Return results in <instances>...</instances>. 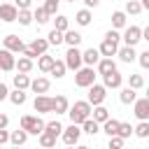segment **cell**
<instances>
[{"label": "cell", "mask_w": 149, "mask_h": 149, "mask_svg": "<svg viewBox=\"0 0 149 149\" xmlns=\"http://www.w3.org/2000/svg\"><path fill=\"white\" fill-rule=\"evenodd\" d=\"M91 112H93V107L88 105V100H77L70 109H68V114H70V121L74 123V126H81L86 119H91Z\"/></svg>", "instance_id": "obj_1"}, {"label": "cell", "mask_w": 149, "mask_h": 149, "mask_svg": "<svg viewBox=\"0 0 149 149\" xmlns=\"http://www.w3.org/2000/svg\"><path fill=\"white\" fill-rule=\"evenodd\" d=\"M21 128H23L28 135H42V133H44V121H42L40 116L26 114V116H21Z\"/></svg>", "instance_id": "obj_2"}, {"label": "cell", "mask_w": 149, "mask_h": 149, "mask_svg": "<svg viewBox=\"0 0 149 149\" xmlns=\"http://www.w3.org/2000/svg\"><path fill=\"white\" fill-rule=\"evenodd\" d=\"M93 84H95V72H93V68H79V70L74 72V86L88 88V86H93Z\"/></svg>", "instance_id": "obj_3"}, {"label": "cell", "mask_w": 149, "mask_h": 149, "mask_svg": "<svg viewBox=\"0 0 149 149\" xmlns=\"http://www.w3.org/2000/svg\"><path fill=\"white\" fill-rule=\"evenodd\" d=\"M105 98H107V88H105L102 84H93V86H88V105H91V107L102 105Z\"/></svg>", "instance_id": "obj_4"}, {"label": "cell", "mask_w": 149, "mask_h": 149, "mask_svg": "<svg viewBox=\"0 0 149 149\" xmlns=\"http://www.w3.org/2000/svg\"><path fill=\"white\" fill-rule=\"evenodd\" d=\"M61 137H63L65 147H74V144L79 142V137H81V128H79V126H74V123H70L68 128H63Z\"/></svg>", "instance_id": "obj_5"}, {"label": "cell", "mask_w": 149, "mask_h": 149, "mask_svg": "<svg viewBox=\"0 0 149 149\" xmlns=\"http://www.w3.org/2000/svg\"><path fill=\"white\" fill-rule=\"evenodd\" d=\"M2 49L12 51V54H23L26 44H23V40H21L19 35H7V37L2 40Z\"/></svg>", "instance_id": "obj_6"}, {"label": "cell", "mask_w": 149, "mask_h": 149, "mask_svg": "<svg viewBox=\"0 0 149 149\" xmlns=\"http://www.w3.org/2000/svg\"><path fill=\"white\" fill-rule=\"evenodd\" d=\"M65 68H70V70H79L81 68V51L77 49V47H70L68 51H65Z\"/></svg>", "instance_id": "obj_7"}, {"label": "cell", "mask_w": 149, "mask_h": 149, "mask_svg": "<svg viewBox=\"0 0 149 149\" xmlns=\"http://www.w3.org/2000/svg\"><path fill=\"white\" fill-rule=\"evenodd\" d=\"M140 40H142V28H140V26H128L126 33H123V42H126V47H135Z\"/></svg>", "instance_id": "obj_8"}, {"label": "cell", "mask_w": 149, "mask_h": 149, "mask_svg": "<svg viewBox=\"0 0 149 149\" xmlns=\"http://www.w3.org/2000/svg\"><path fill=\"white\" fill-rule=\"evenodd\" d=\"M98 51H100V56L102 58H112V56H116V51H119V40H102V44L98 47Z\"/></svg>", "instance_id": "obj_9"}, {"label": "cell", "mask_w": 149, "mask_h": 149, "mask_svg": "<svg viewBox=\"0 0 149 149\" xmlns=\"http://www.w3.org/2000/svg\"><path fill=\"white\" fill-rule=\"evenodd\" d=\"M33 107H35V112H37V114L54 112V98H49V95H37V98H35V102H33Z\"/></svg>", "instance_id": "obj_10"}, {"label": "cell", "mask_w": 149, "mask_h": 149, "mask_svg": "<svg viewBox=\"0 0 149 149\" xmlns=\"http://www.w3.org/2000/svg\"><path fill=\"white\" fill-rule=\"evenodd\" d=\"M14 68H16V58H14V54L7 51V49H0V70H2V72H12Z\"/></svg>", "instance_id": "obj_11"}, {"label": "cell", "mask_w": 149, "mask_h": 149, "mask_svg": "<svg viewBox=\"0 0 149 149\" xmlns=\"http://www.w3.org/2000/svg\"><path fill=\"white\" fill-rule=\"evenodd\" d=\"M133 109H135V116L140 121H149V100L147 98H140L133 102Z\"/></svg>", "instance_id": "obj_12"}, {"label": "cell", "mask_w": 149, "mask_h": 149, "mask_svg": "<svg viewBox=\"0 0 149 149\" xmlns=\"http://www.w3.org/2000/svg\"><path fill=\"white\" fill-rule=\"evenodd\" d=\"M102 81H105V84H102L105 88H119V86L123 84V74H121L119 70H114V72L105 74V77H102Z\"/></svg>", "instance_id": "obj_13"}, {"label": "cell", "mask_w": 149, "mask_h": 149, "mask_svg": "<svg viewBox=\"0 0 149 149\" xmlns=\"http://www.w3.org/2000/svg\"><path fill=\"white\" fill-rule=\"evenodd\" d=\"M16 16H19V9L14 5H0V21L12 23V21H16Z\"/></svg>", "instance_id": "obj_14"}, {"label": "cell", "mask_w": 149, "mask_h": 149, "mask_svg": "<svg viewBox=\"0 0 149 149\" xmlns=\"http://www.w3.org/2000/svg\"><path fill=\"white\" fill-rule=\"evenodd\" d=\"M98 61H100V51L98 49H86V51H81V63H86V68H93V65H98Z\"/></svg>", "instance_id": "obj_15"}, {"label": "cell", "mask_w": 149, "mask_h": 149, "mask_svg": "<svg viewBox=\"0 0 149 149\" xmlns=\"http://www.w3.org/2000/svg\"><path fill=\"white\" fill-rule=\"evenodd\" d=\"M28 49H30L35 56H42V54H47V49H49V42H47L44 37H35V40L28 44Z\"/></svg>", "instance_id": "obj_16"}, {"label": "cell", "mask_w": 149, "mask_h": 149, "mask_svg": "<svg viewBox=\"0 0 149 149\" xmlns=\"http://www.w3.org/2000/svg\"><path fill=\"white\" fill-rule=\"evenodd\" d=\"M49 86H51V81H49L47 77H37V79L30 81V88H33L35 93H40V95H44V93L49 91Z\"/></svg>", "instance_id": "obj_17"}, {"label": "cell", "mask_w": 149, "mask_h": 149, "mask_svg": "<svg viewBox=\"0 0 149 149\" xmlns=\"http://www.w3.org/2000/svg\"><path fill=\"white\" fill-rule=\"evenodd\" d=\"M81 40H84V37H81V33H77V30H65V33H63V42H65L68 47H79Z\"/></svg>", "instance_id": "obj_18"}, {"label": "cell", "mask_w": 149, "mask_h": 149, "mask_svg": "<svg viewBox=\"0 0 149 149\" xmlns=\"http://www.w3.org/2000/svg\"><path fill=\"white\" fill-rule=\"evenodd\" d=\"M116 56H119L123 63H133V61L137 58V54H135V47H121V49L116 51Z\"/></svg>", "instance_id": "obj_19"}, {"label": "cell", "mask_w": 149, "mask_h": 149, "mask_svg": "<svg viewBox=\"0 0 149 149\" xmlns=\"http://www.w3.org/2000/svg\"><path fill=\"white\" fill-rule=\"evenodd\" d=\"M54 63H56V58H54V56H49V54H42V56L37 58V68H40L42 72H51Z\"/></svg>", "instance_id": "obj_20"}, {"label": "cell", "mask_w": 149, "mask_h": 149, "mask_svg": "<svg viewBox=\"0 0 149 149\" xmlns=\"http://www.w3.org/2000/svg\"><path fill=\"white\" fill-rule=\"evenodd\" d=\"M116 70V63L112 61V58H100L98 61V72L105 77V74H109V72H114Z\"/></svg>", "instance_id": "obj_21"}, {"label": "cell", "mask_w": 149, "mask_h": 149, "mask_svg": "<svg viewBox=\"0 0 149 149\" xmlns=\"http://www.w3.org/2000/svg\"><path fill=\"white\" fill-rule=\"evenodd\" d=\"M68 109H70L68 98H65V95H56V98H54V112H56V114H68Z\"/></svg>", "instance_id": "obj_22"}, {"label": "cell", "mask_w": 149, "mask_h": 149, "mask_svg": "<svg viewBox=\"0 0 149 149\" xmlns=\"http://www.w3.org/2000/svg\"><path fill=\"white\" fill-rule=\"evenodd\" d=\"M91 114H93V121H95V123H100V126L109 119V109H107V107H102V105L93 107V112H91Z\"/></svg>", "instance_id": "obj_23"}, {"label": "cell", "mask_w": 149, "mask_h": 149, "mask_svg": "<svg viewBox=\"0 0 149 149\" xmlns=\"http://www.w3.org/2000/svg\"><path fill=\"white\" fill-rule=\"evenodd\" d=\"M26 140H28V133H26L23 128H19V130H12V133H9V142H12L14 147L26 144Z\"/></svg>", "instance_id": "obj_24"}, {"label": "cell", "mask_w": 149, "mask_h": 149, "mask_svg": "<svg viewBox=\"0 0 149 149\" xmlns=\"http://www.w3.org/2000/svg\"><path fill=\"white\" fill-rule=\"evenodd\" d=\"M119 100H121L123 105H130V102H135V100H137V93H135V88H130V86L121 88V93H119Z\"/></svg>", "instance_id": "obj_25"}, {"label": "cell", "mask_w": 149, "mask_h": 149, "mask_svg": "<svg viewBox=\"0 0 149 149\" xmlns=\"http://www.w3.org/2000/svg\"><path fill=\"white\" fill-rule=\"evenodd\" d=\"M119 126H121V121H116V119H107V121L102 123V130H105L109 137H114V135L119 133Z\"/></svg>", "instance_id": "obj_26"}, {"label": "cell", "mask_w": 149, "mask_h": 149, "mask_svg": "<svg viewBox=\"0 0 149 149\" xmlns=\"http://www.w3.org/2000/svg\"><path fill=\"white\" fill-rule=\"evenodd\" d=\"M56 26H54V30H58V33H65V30H70V19L68 16H63V14H56Z\"/></svg>", "instance_id": "obj_27"}, {"label": "cell", "mask_w": 149, "mask_h": 149, "mask_svg": "<svg viewBox=\"0 0 149 149\" xmlns=\"http://www.w3.org/2000/svg\"><path fill=\"white\" fill-rule=\"evenodd\" d=\"M14 86L19 88V91H26V88H30V77L28 74H14Z\"/></svg>", "instance_id": "obj_28"}, {"label": "cell", "mask_w": 149, "mask_h": 149, "mask_svg": "<svg viewBox=\"0 0 149 149\" xmlns=\"http://www.w3.org/2000/svg\"><path fill=\"white\" fill-rule=\"evenodd\" d=\"M81 133H88V135H98L100 133V123H95L93 119H86L81 123Z\"/></svg>", "instance_id": "obj_29"}, {"label": "cell", "mask_w": 149, "mask_h": 149, "mask_svg": "<svg viewBox=\"0 0 149 149\" xmlns=\"http://www.w3.org/2000/svg\"><path fill=\"white\" fill-rule=\"evenodd\" d=\"M16 70H19L21 74H28V72L33 70V61H30V58H26V56H21V58L16 61Z\"/></svg>", "instance_id": "obj_30"}, {"label": "cell", "mask_w": 149, "mask_h": 149, "mask_svg": "<svg viewBox=\"0 0 149 149\" xmlns=\"http://www.w3.org/2000/svg\"><path fill=\"white\" fill-rule=\"evenodd\" d=\"M44 133H49V135L58 137V135L63 133V126H61L58 121H47V123H44Z\"/></svg>", "instance_id": "obj_31"}, {"label": "cell", "mask_w": 149, "mask_h": 149, "mask_svg": "<svg viewBox=\"0 0 149 149\" xmlns=\"http://www.w3.org/2000/svg\"><path fill=\"white\" fill-rule=\"evenodd\" d=\"M123 26H126V12H114V14H112V28L119 30V28H123Z\"/></svg>", "instance_id": "obj_32"}, {"label": "cell", "mask_w": 149, "mask_h": 149, "mask_svg": "<svg viewBox=\"0 0 149 149\" xmlns=\"http://www.w3.org/2000/svg\"><path fill=\"white\" fill-rule=\"evenodd\" d=\"M37 137H40V147H42V149H51V147H56V137H54V135L42 133V135H37Z\"/></svg>", "instance_id": "obj_33"}, {"label": "cell", "mask_w": 149, "mask_h": 149, "mask_svg": "<svg viewBox=\"0 0 149 149\" xmlns=\"http://www.w3.org/2000/svg\"><path fill=\"white\" fill-rule=\"evenodd\" d=\"M74 21H77L79 26H88V23H91V9H79L77 16H74Z\"/></svg>", "instance_id": "obj_34"}, {"label": "cell", "mask_w": 149, "mask_h": 149, "mask_svg": "<svg viewBox=\"0 0 149 149\" xmlns=\"http://www.w3.org/2000/svg\"><path fill=\"white\" fill-rule=\"evenodd\" d=\"M133 133H135L137 137H142V140H144V137H149V121H140V123L133 128Z\"/></svg>", "instance_id": "obj_35"}, {"label": "cell", "mask_w": 149, "mask_h": 149, "mask_svg": "<svg viewBox=\"0 0 149 149\" xmlns=\"http://www.w3.org/2000/svg\"><path fill=\"white\" fill-rule=\"evenodd\" d=\"M16 21H19L21 26H30V23H33V12H30V9H21L19 16H16Z\"/></svg>", "instance_id": "obj_36"}, {"label": "cell", "mask_w": 149, "mask_h": 149, "mask_svg": "<svg viewBox=\"0 0 149 149\" xmlns=\"http://www.w3.org/2000/svg\"><path fill=\"white\" fill-rule=\"evenodd\" d=\"M65 70H68V68H65V61H56L54 68H51V74H54L56 79H61V77H65Z\"/></svg>", "instance_id": "obj_37"}, {"label": "cell", "mask_w": 149, "mask_h": 149, "mask_svg": "<svg viewBox=\"0 0 149 149\" xmlns=\"http://www.w3.org/2000/svg\"><path fill=\"white\" fill-rule=\"evenodd\" d=\"M9 100H12L14 105H23V102L28 100V95H26V91H19V88H16V91L9 93Z\"/></svg>", "instance_id": "obj_38"}, {"label": "cell", "mask_w": 149, "mask_h": 149, "mask_svg": "<svg viewBox=\"0 0 149 149\" xmlns=\"http://www.w3.org/2000/svg\"><path fill=\"white\" fill-rule=\"evenodd\" d=\"M142 12V5H140V0H128L126 2V14H140Z\"/></svg>", "instance_id": "obj_39"}, {"label": "cell", "mask_w": 149, "mask_h": 149, "mask_svg": "<svg viewBox=\"0 0 149 149\" xmlns=\"http://www.w3.org/2000/svg\"><path fill=\"white\" fill-rule=\"evenodd\" d=\"M33 21H37V23H47V21H49L47 9H44V7H37V9L33 12Z\"/></svg>", "instance_id": "obj_40"}, {"label": "cell", "mask_w": 149, "mask_h": 149, "mask_svg": "<svg viewBox=\"0 0 149 149\" xmlns=\"http://www.w3.org/2000/svg\"><path fill=\"white\" fill-rule=\"evenodd\" d=\"M128 86H130V88H135V91H137V88H142V86H144L142 74H130V77H128Z\"/></svg>", "instance_id": "obj_41"}, {"label": "cell", "mask_w": 149, "mask_h": 149, "mask_svg": "<svg viewBox=\"0 0 149 149\" xmlns=\"http://www.w3.org/2000/svg\"><path fill=\"white\" fill-rule=\"evenodd\" d=\"M47 42H49V44H54V47L63 44V33H58V30H51V33H49V37H47Z\"/></svg>", "instance_id": "obj_42"}, {"label": "cell", "mask_w": 149, "mask_h": 149, "mask_svg": "<svg viewBox=\"0 0 149 149\" xmlns=\"http://www.w3.org/2000/svg\"><path fill=\"white\" fill-rule=\"evenodd\" d=\"M107 149H123V137H119V135L109 137V142H107Z\"/></svg>", "instance_id": "obj_43"}, {"label": "cell", "mask_w": 149, "mask_h": 149, "mask_svg": "<svg viewBox=\"0 0 149 149\" xmlns=\"http://www.w3.org/2000/svg\"><path fill=\"white\" fill-rule=\"evenodd\" d=\"M58 2H61V0H47V2H44V9H47L49 16H54V14L58 12Z\"/></svg>", "instance_id": "obj_44"}, {"label": "cell", "mask_w": 149, "mask_h": 149, "mask_svg": "<svg viewBox=\"0 0 149 149\" xmlns=\"http://www.w3.org/2000/svg\"><path fill=\"white\" fill-rule=\"evenodd\" d=\"M130 133H133V126H130V123H121V126H119V133H116V135L126 140V137H130Z\"/></svg>", "instance_id": "obj_45"}, {"label": "cell", "mask_w": 149, "mask_h": 149, "mask_svg": "<svg viewBox=\"0 0 149 149\" xmlns=\"http://www.w3.org/2000/svg\"><path fill=\"white\" fill-rule=\"evenodd\" d=\"M137 61H140V65H142L144 70H149V49L142 51V54H137Z\"/></svg>", "instance_id": "obj_46"}, {"label": "cell", "mask_w": 149, "mask_h": 149, "mask_svg": "<svg viewBox=\"0 0 149 149\" xmlns=\"http://www.w3.org/2000/svg\"><path fill=\"white\" fill-rule=\"evenodd\" d=\"M30 2H33V0H16V2H14V7L21 12V9H28V7H30Z\"/></svg>", "instance_id": "obj_47"}, {"label": "cell", "mask_w": 149, "mask_h": 149, "mask_svg": "<svg viewBox=\"0 0 149 149\" xmlns=\"http://www.w3.org/2000/svg\"><path fill=\"white\" fill-rule=\"evenodd\" d=\"M7 98H9V88L0 81V102H2V100H7Z\"/></svg>", "instance_id": "obj_48"}, {"label": "cell", "mask_w": 149, "mask_h": 149, "mask_svg": "<svg viewBox=\"0 0 149 149\" xmlns=\"http://www.w3.org/2000/svg\"><path fill=\"white\" fill-rule=\"evenodd\" d=\"M105 37H107V40H121V35H119L114 28H112V30H107V33H105Z\"/></svg>", "instance_id": "obj_49"}, {"label": "cell", "mask_w": 149, "mask_h": 149, "mask_svg": "<svg viewBox=\"0 0 149 149\" xmlns=\"http://www.w3.org/2000/svg\"><path fill=\"white\" fill-rule=\"evenodd\" d=\"M7 126H9V116L7 114H0V130H5Z\"/></svg>", "instance_id": "obj_50"}, {"label": "cell", "mask_w": 149, "mask_h": 149, "mask_svg": "<svg viewBox=\"0 0 149 149\" xmlns=\"http://www.w3.org/2000/svg\"><path fill=\"white\" fill-rule=\"evenodd\" d=\"M5 142H9V133H7V128H5V130H0V147H2Z\"/></svg>", "instance_id": "obj_51"}, {"label": "cell", "mask_w": 149, "mask_h": 149, "mask_svg": "<svg viewBox=\"0 0 149 149\" xmlns=\"http://www.w3.org/2000/svg\"><path fill=\"white\" fill-rule=\"evenodd\" d=\"M98 2H100V0H84L86 9H91V7H98Z\"/></svg>", "instance_id": "obj_52"}, {"label": "cell", "mask_w": 149, "mask_h": 149, "mask_svg": "<svg viewBox=\"0 0 149 149\" xmlns=\"http://www.w3.org/2000/svg\"><path fill=\"white\" fill-rule=\"evenodd\" d=\"M142 40H147V42H149V26H147V28H142Z\"/></svg>", "instance_id": "obj_53"}, {"label": "cell", "mask_w": 149, "mask_h": 149, "mask_svg": "<svg viewBox=\"0 0 149 149\" xmlns=\"http://www.w3.org/2000/svg\"><path fill=\"white\" fill-rule=\"evenodd\" d=\"M140 5H142V9H149V0H140Z\"/></svg>", "instance_id": "obj_54"}, {"label": "cell", "mask_w": 149, "mask_h": 149, "mask_svg": "<svg viewBox=\"0 0 149 149\" xmlns=\"http://www.w3.org/2000/svg\"><path fill=\"white\" fill-rule=\"evenodd\" d=\"M77 149H91V147H86V144H79V147H77Z\"/></svg>", "instance_id": "obj_55"}, {"label": "cell", "mask_w": 149, "mask_h": 149, "mask_svg": "<svg viewBox=\"0 0 149 149\" xmlns=\"http://www.w3.org/2000/svg\"><path fill=\"white\" fill-rule=\"evenodd\" d=\"M144 98H147V100H149V88H147V95H144Z\"/></svg>", "instance_id": "obj_56"}, {"label": "cell", "mask_w": 149, "mask_h": 149, "mask_svg": "<svg viewBox=\"0 0 149 149\" xmlns=\"http://www.w3.org/2000/svg\"><path fill=\"white\" fill-rule=\"evenodd\" d=\"M68 2H77V0H68Z\"/></svg>", "instance_id": "obj_57"}, {"label": "cell", "mask_w": 149, "mask_h": 149, "mask_svg": "<svg viewBox=\"0 0 149 149\" xmlns=\"http://www.w3.org/2000/svg\"><path fill=\"white\" fill-rule=\"evenodd\" d=\"M68 149H74V147H68Z\"/></svg>", "instance_id": "obj_58"}, {"label": "cell", "mask_w": 149, "mask_h": 149, "mask_svg": "<svg viewBox=\"0 0 149 149\" xmlns=\"http://www.w3.org/2000/svg\"><path fill=\"white\" fill-rule=\"evenodd\" d=\"M14 149H19V147H14Z\"/></svg>", "instance_id": "obj_59"}, {"label": "cell", "mask_w": 149, "mask_h": 149, "mask_svg": "<svg viewBox=\"0 0 149 149\" xmlns=\"http://www.w3.org/2000/svg\"><path fill=\"white\" fill-rule=\"evenodd\" d=\"M123 149H126V147H123Z\"/></svg>", "instance_id": "obj_60"}]
</instances>
